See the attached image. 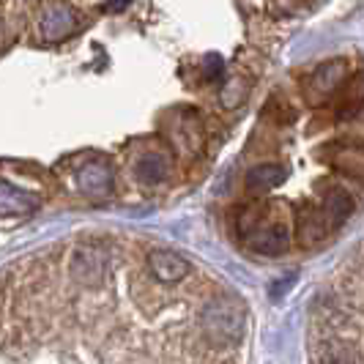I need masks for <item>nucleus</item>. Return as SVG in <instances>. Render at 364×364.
I'll return each instance as SVG.
<instances>
[{
	"label": "nucleus",
	"instance_id": "nucleus-11",
	"mask_svg": "<svg viewBox=\"0 0 364 364\" xmlns=\"http://www.w3.org/2000/svg\"><path fill=\"white\" fill-rule=\"evenodd\" d=\"M348 74V63H343V60H331V63H326V66H321L318 72H315V77H312V85L318 88V91H334L343 80H346Z\"/></svg>",
	"mask_w": 364,
	"mask_h": 364
},
{
	"label": "nucleus",
	"instance_id": "nucleus-6",
	"mask_svg": "<svg viewBox=\"0 0 364 364\" xmlns=\"http://www.w3.org/2000/svg\"><path fill=\"white\" fill-rule=\"evenodd\" d=\"M247 236H250V244L255 247L257 252H263V255L285 252L288 238H291L285 225H263V228H255V230H247Z\"/></svg>",
	"mask_w": 364,
	"mask_h": 364
},
{
	"label": "nucleus",
	"instance_id": "nucleus-3",
	"mask_svg": "<svg viewBox=\"0 0 364 364\" xmlns=\"http://www.w3.org/2000/svg\"><path fill=\"white\" fill-rule=\"evenodd\" d=\"M41 36L50 41H60V38L72 36L77 28V14L69 6H44L41 14Z\"/></svg>",
	"mask_w": 364,
	"mask_h": 364
},
{
	"label": "nucleus",
	"instance_id": "nucleus-9",
	"mask_svg": "<svg viewBox=\"0 0 364 364\" xmlns=\"http://www.w3.org/2000/svg\"><path fill=\"white\" fill-rule=\"evenodd\" d=\"M350 208H353V203H350V198H348L346 192H331V195L323 198V205L318 211H321V217H323L328 230V228L343 225L348 219V214H350Z\"/></svg>",
	"mask_w": 364,
	"mask_h": 364
},
{
	"label": "nucleus",
	"instance_id": "nucleus-8",
	"mask_svg": "<svg viewBox=\"0 0 364 364\" xmlns=\"http://www.w3.org/2000/svg\"><path fill=\"white\" fill-rule=\"evenodd\" d=\"M285 178V170L279 164H260L247 173V189L250 192H272Z\"/></svg>",
	"mask_w": 364,
	"mask_h": 364
},
{
	"label": "nucleus",
	"instance_id": "nucleus-7",
	"mask_svg": "<svg viewBox=\"0 0 364 364\" xmlns=\"http://www.w3.org/2000/svg\"><path fill=\"white\" fill-rule=\"evenodd\" d=\"M80 189L91 198H105L112 189V170L105 162H88L80 170Z\"/></svg>",
	"mask_w": 364,
	"mask_h": 364
},
{
	"label": "nucleus",
	"instance_id": "nucleus-4",
	"mask_svg": "<svg viewBox=\"0 0 364 364\" xmlns=\"http://www.w3.org/2000/svg\"><path fill=\"white\" fill-rule=\"evenodd\" d=\"M148 266H151V274H154L159 282H167V285L181 282L183 277L189 274V263H186L181 255L170 252V250H156V252H151Z\"/></svg>",
	"mask_w": 364,
	"mask_h": 364
},
{
	"label": "nucleus",
	"instance_id": "nucleus-5",
	"mask_svg": "<svg viewBox=\"0 0 364 364\" xmlns=\"http://www.w3.org/2000/svg\"><path fill=\"white\" fill-rule=\"evenodd\" d=\"M38 200L31 192H22L9 181H0V217H31Z\"/></svg>",
	"mask_w": 364,
	"mask_h": 364
},
{
	"label": "nucleus",
	"instance_id": "nucleus-2",
	"mask_svg": "<svg viewBox=\"0 0 364 364\" xmlns=\"http://www.w3.org/2000/svg\"><path fill=\"white\" fill-rule=\"evenodd\" d=\"M203 326L214 340H236L241 331V310L233 304H214L203 315Z\"/></svg>",
	"mask_w": 364,
	"mask_h": 364
},
{
	"label": "nucleus",
	"instance_id": "nucleus-1",
	"mask_svg": "<svg viewBox=\"0 0 364 364\" xmlns=\"http://www.w3.org/2000/svg\"><path fill=\"white\" fill-rule=\"evenodd\" d=\"M107 272V252L102 247H82L72 260V277L77 282H85V285H99L105 279Z\"/></svg>",
	"mask_w": 364,
	"mask_h": 364
},
{
	"label": "nucleus",
	"instance_id": "nucleus-10",
	"mask_svg": "<svg viewBox=\"0 0 364 364\" xmlns=\"http://www.w3.org/2000/svg\"><path fill=\"white\" fill-rule=\"evenodd\" d=\"M134 173H137V178L146 183H159L167 178V173H170V162H167V156L164 154H146L137 167H134Z\"/></svg>",
	"mask_w": 364,
	"mask_h": 364
}]
</instances>
